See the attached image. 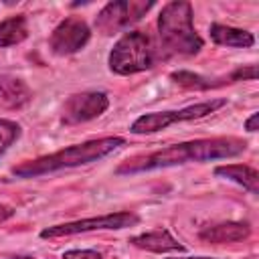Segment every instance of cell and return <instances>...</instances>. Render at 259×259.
<instances>
[{
  "instance_id": "cell-1",
  "label": "cell",
  "mask_w": 259,
  "mask_h": 259,
  "mask_svg": "<svg viewBox=\"0 0 259 259\" xmlns=\"http://www.w3.org/2000/svg\"><path fill=\"white\" fill-rule=\"evenodd\" d=\"M247 150V142L235 136H221V138H200L190 142L172 144L160 148L156 152L138 154L115 168V174H142L160 168L180 166L188 162H210V160H227L243 154Z\"/></svg>"
},
{
  "instance_id": "cell-2",
  "label": "cell",
  "mask_w": 259,
  "mask_h": 259,
  "mask_svg": "<svg viewBox=\"0 0 259 259\" xmlns=\"http://www.w3.org/2000/svg\"><path fill=\"white\" fill-rule=\"evenodd\" d=\"M121 146H125V140L119 136H107V138H97V140H89L83 144H73L59 152L38 156L34 160H24L12 168V174L16 178H38V176L53 174L59 170L99 162L107 158L109 154H113L115 150H119Z\"/></svg>"
},
{
  "instance_id": "cell-3",
  "label": "cell",
  "mask_w": 259,
  "mask_h": 259,
  "mask_svg": "<svg viewBox=\"0 0 259 259\" xmlns=\"http://www.w3.org/2000/svg\"><path fill=\"white\" fill-rule=\"evenodd\" d=\"M158 34L164 49L174 55L192 57L204 45L192 22V4L186 0H172L162 6L158 14Z\"/></svg>"
},
{
  "instance_id": "cell-4",
  "label": "cell",
  "mask_w": 259,
  "mask_h": 259,
  "mask_svg": "<svg viewBox=\"0 0 259 259\" xmlns=\"http://www.w3.org/2000/svg\"><path fill=\"white\" fill-rule=\"evenodd\" d=\"M107 65H109V71L115 75H136V73L152 69L154 51H152L148 34L142 30L125 32L113 45Z\"/></svg>"
},
{
  "instance_id": "cell-5",
  "label": "cell",
  "mask_w": 259,
  "mask_h": 259,
  "mask_svg": "<svg viewBox=\"0 0 259 259\" xmlns=\"http://www.w3.org/2000/svg\"><path fill=\"white\" fill-rule=\"evenodd\" d=\"M227 99L219 97V99H208V101H200L182 109H170V111H152V113H144L140 115L132 125L130 132L132 134H154L160 132L172 123H180V121H190V119H200L206 117L210 113H214L217 109L225 107Z\"/></svg>"
},
{
  "instance_id": "cell-6",
  "label": "cell",
  "mask_w": 259,
  "mask_h": 259,
  "mask_svg": "<svg viewBox=\"0 0 259 259\" xmlns=\"http://www.w3.org/2000/svg\"><path fill=\"white\" fill-rule=\"evenodd\" d=\"M140 223V217L132 210H117L101 217H89V219H79L71 223H61L53 225L40 231L42 239H59V237H73L79 233H91V231H119L127 229Z\"/></svg>"
},
{
  "instance_id": "cell-7",
  "label": "cell",
  "mask_w": 259,
  "mask_h": 259,
  "mask_svg": "<svg viewBox=\"0 0 259 259\" xmlns=\"http://www.w3.org/2000/svg\"><path fill=\"white\" fill-rule=\"evenodd\" d=\"M154 8V0H115L107 2L95 16V28L101 34L125 30Z\"/></svg>"
},
{
  "instance_id": "cell-8",
  "label": "cell",
  "mask_w": 259,
  "mask_h": 259,
  "mask_svg": "<svg viewBox=\"0 0 259 259\" xmlns=\"http://www.w3.org/2000/svg\"><path fill=\"white\" fill-rule=\"evenodd\" d=\"M109 107V97L103 91H81L73 93L65 99L61 109V123L63 125H79L91 121L105 113Z\"/></svg>"
},
{
  "instance_id": "cell-9",
  "label": "cell",
  "mask_w": 259,
  "mask_h": 259,
  "mask_svg": "<svg viewBox=\"0 0 259 259\" xmlns=\"http://www.w3.org/2000/svg\"><path fill=\"white\" fill-rule=\"evenodd\" d=\"M89 38H91L89 24L81 16H67L51 32L49 47H51V51L55 55L67 57V55H75L81 49H85V45L89 42Z\"/></svg>"
},
{
  "instance_id": "cell-10",
  "label": "cell",
  "mask_w": 259,
  "mask_h": 259,
  "mask_svg": "<svg viewBox=\"0 0 259 259\" xmlns=\"http://www.w3.org/2000/svg\"><path fill=\"white\" fill-rule=\"evenodd\" d=\"M170 79L186 89H214V87H223V85H231L237 81H247V79H257V67L255 65H247V67H239L229 75L223 77H204L198 73H190V71H174L170 73Z\"/></svg>"
},
{
  "instance_id": "cell-11",
  "label": "cell",
  "mask_w": 259,
  "mask_h": 259,
  "mask_svg": "<svg viewBox=\"0 0 259 259\" xmlns=\"http://www.w3.org/2000/svg\"><path fill=\"white\" fill-rule=\"evenodd\" d=\"M251 235L249 223L241 221H227V223H217L210 227H204L198 233V239L210 245H223V243H237L245 241Z\"/></svg>"
},
{
  "instance_id": "cell-12",
  "label": "cell",
  "mask_w": 259,
  "mask_h": 259,
  "mask_svg": "<svg viewBox=\"0 0 259 259\" xmlns=\"http://www.w3.org/2000/svg\"><path fill=\"white\" fill-rule=\"evenodd\" d=\"M32 97L26 81L14 75H0V107L2 109H20Z\"/></svg>"
},
{
  "instance_id": "cell-13",
  "label": "cell",
  "mask_w": 259,
  "mask_h": 259,
  "mask_svg": "<svg viewBox=\"0 0 259 259\" xmlns=\"http://www.w3.org/2000/svg\"><path fill=\"white\" fill-rule=\"evenodd\" d=\"M130 243L134 247L144 249V251H150V253H168V251H184L186 249L166 229H156V231H148V233L136 235V237L130 239Z\"/></svg>"
},
{
  "instance_id": "cell-14",
  "label": "cell",
  "mask_w": 259,
  "mask_h": 259,
  "mask_svg": "<svg viewBox=\"0 0 259 259\" xmlns=\"http://www.w3.org/2000/svg\"><path fill=\"white\" fill-rule=\"evenodd\" d=\"M210 38L214 45L221 47H233V49H251L255 45V36L253 32L245 30V28H237V26H229V24H219L212 22L210 28Z\"/></svg>"
},
{
  "instance_id": "cell-15",
  "label": "cell",
  "mask_w": 259,
  "mask_h": 259,
  "mask_svg": "<svg viewBox=\"0 0 259 259\" xmlns=\"http://www.w3.org/2000/svg\"><path fill=\"white\" fill-rule=\"evenodd\" d=\"M214 176L231 180L239 186H243L245 190H249L251 194H259V172L253 166L247 164H223L214 168Z\"/></svg>"
},
{
  "instance_id": "cell-16",
  "label": "cell",
  "mask_w": 259,
  "mask_h": 259,
  "mask_svg": "<svg viewBox=\"0 0 259 259\" xmlns=\"http://www.w3.org/2000/svg\"><path fill=\"white\" fill-rule=\"evenodd\" d=\"M26 36H28V20L24 14H14L0 22V49L20 45Z\"/></svg>"
},
{
  "instance_id": "cell-17",
  "label": "cell",
  "mask_w": 259,
  "mask_h": 259,
  "mask_svg": "<svg viewBox=\"0 0 259 259\" xmlns=\"http://www.w3.org/2000/svg\"><path fill=\"white\" fill-rule=\"evenodd\" d=\"M20 134H22L20 123H16L14 119H0V156L12 144H16V140L20 138Z\"/></svg>"
},
{
  "instance_id": "cell-18",
  "label": "cell",
  "mask_w": 259,
  "mask_h": 259,
  "mask_svg": "<svg viewBox=\"0 0 259 259\" xmlns=\"http://www.w3.org/2000/svg\"><path fill=\"white\" fill-rule=\"evenodd\" d=\"M63 259H101V255L93 249H71L63 253Z\"/></svg>"
},
{
  "instance_id": "cell-19",
  "label": "cell",
  "mask_w": 259,
  "mask_h": 259,
  "mask_svg": "<svg viewBox=\"0 0 259 259\" xmlns=\"http://www.w3.org/2000/svg\"><path fill=\"white\" fill-rule=\"evenodd\" d=\"M245 130H247V132H251V134L259 130V113H257V111H255V113H251V115L245 119Z\"/></svg>"
},
{
  "instance_id": "cell-20",
  "label": "cell",
  "mask_w": 259,
  "mask_h": 259,
  "mask_svg": "<svg viewBox=\"0 0 259 259\" xmlns=\"http://www.w3.org/2000/svg\"><path fill=\"white\" fill-rule=\"evenodd\" d=\"M14 208L10 206V204H0V223H4V221H8V219H12L14 217Z\"/></svg>"
},
{
  "instance_id": "cell-21",
  "label": "cell",
  "mask_w": 259,
  "mask_h": 259,
  "mask_svg": "<svg viewBox=\"0 0 259 259\" xmlns=\"http://www.w3.org/2000/svg\"><path fill=\"white\" fill-rule=\"evenodd\" d=\"M170 259H214V257H170Z\"/></svg>"
},
{
  "instance_id": "cell-22",
  "label": "cell",
  "mask_w": 259,
  "mask_h": 259,
  "mask_svg": "<svg viewBox=\"0 0 259 259\" xmlns=\"http://www.w3.org/2000/svg\"><path fill=\"white\" fill-rule=\"evenodd\" d=\"M10 259H32L30 255H18V257H10Z\"/></svg>"
}]
</instances>
